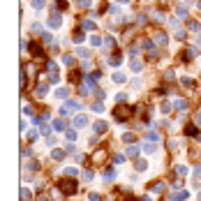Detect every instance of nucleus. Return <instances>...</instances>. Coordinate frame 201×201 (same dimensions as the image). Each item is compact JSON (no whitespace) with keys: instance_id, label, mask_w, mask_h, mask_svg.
<instances>
[{"instance_id":"nucleus-1","label":"nucleus","mask_w":201,"mask_h":201,"mask_svg":"<svg viewBox=\"0 0 201 201\" xmlns=\"http://www.w3.org/2000/svg\"><path fill=\"white\" fill-rule=\"evenodd\" d=\"M49 93H51V88H49V83H39V86L35 88V95H37L39 100H44V97H46Z\"/></svg>"},{"instance_id":"nucleus-2","label":"nucleus","mask_w":201,"mask_h":201,"mask_svg":"<svg viewBox=\"0 0 201 201\" xmlns=\"http://www.w3.org/2000/svg\"><path fill=\"white\" fill-rule=\"evenodd\" d=\"M60 187H63V192H67V194H74V192H76V183H74V180H63Z\"/></svg>"},{"instance_id":"nucleus-3","label":"nucleus","mask_w":201,"mask_h":201,"mask_svg":"<svg viewBox=\"0 0 201 201\" xmlns=\"http://www.w3.org/2000/svg\"><path fill=\"white\" fill-rule=\"evenodd\" d=\"M111 79H113V83H125V81H127V74L120 72V69H116V72L111 74Z\"/></svg>"},{"instance_id":"nucleus-4","label":"nucleus","mask_w":201,"mask_h":201,"mask_svg":"<svg viewBox=\"0 0 201 201\" xmlns=\"http://www.w3.org/2000/svg\"><path fill=\"white\" fill-rule=\"evenodd\" d=\"M56 97H58V100H67V97H69V88H67V86H60V88L56 90Z\"/></svg>"},{"instance_id":"nucleus-5","label":"nucleus","mask_w":201,"mask_h":201,"mask_svg":"<svg viewBox=\"0 0 201 201\" xmlns=\"http://www.w3.org/2000/svg\"><path fill=\"white\" fill-rule=\"evenodd\" d=\"M88 125V118L83 116V113H79L76 118H74V127H86Z\"/></svg>"},{"instance_id":"nucleus-6","label":"nucleus","mask_w":201,"mask_h":201,"mask_svg":"<svg viewBox=\"0 0 201 201\" xmlns=\"http://www.w3.org/2000/svg\"><path fill=\"white\" fill-rule=\"evenodd\" d=\"M93 127H95V132H97V134H104L106 130H109V123H104V120H97Z\"/></svg>"},{"instance_id":"nucleus-7","label":"nucleus","mask_w":201,"mask_h":201,"mask_svg":"<svg viewBox=\"0 0 201 201\" xmlns=\"http://www.w3.org/2000/svg\"><path fill=\"white\" fill-rule=\"evenodd\" d=\"M65 120H63V118H58V120H53V130H56V132H65Z\"/></svg>"},{"instance_id":"nucleus-8","label":"nucleus","mask_w":201,"mask_h":201,"mask_svg":"<svg viewBox=\"0 0 201 201\" xmlns=\"http://www.w3.org/2000/svg\"><path fill=\"white\" fill-rule=\"evenodd\" d=\"M60 26H63L60 16H51V19H49V28H60Z\"/></svg>"},{"instance_id":"nucleus-9","label":"nucleus","mask_w":201,"mask_h":201,"mask_svg":"<svg viewBox=\"0 0 201 201\" xmlns=\"http://www.w3.org/2000/svg\"><path fill=\"white\" fill-rule=\"evenodd\" d=\"M143 150H146V153H148V155H153V153H155V150H157V146H155V143H153V141H146V143H143Z\"/></svg>"},{"instance_id":"nucleus-10","label":"nucleus","mask_w":201,"mask_h":201,"mask_svg":"<svg viewBox=\"0 0 201 201\" xmlns=\"http://www.w3.org/2000/svg\"><path fill=\"white\" fill-rule=\"evenodd\" d=\"M173 109L185 111V109H187V102H185V100H173Z\"/></svg>"},{"instance_id":"nucleus-11","label":"nucleus","mask_w":201,"mask_h":201,"mask_svg":"<svg viewBox=\"0 0 201 201\" xmlns=\"http://www.w3.org/2000/svg\"><path fill=\"white\" fill-rule=\"evenodd\" d=\"M134 169H136V171H146V169H148V162H146V160H136V162H134Z\"/></svg>"},{"instance_id":"nucleus-12","label":"nucleus","mask_w":201,"mask_h":201,"mask_svg":"<svg viewBox=\"0 0 201 201\" xmlns=\"http://www.w3.org/2000/svg\"><path fill=\"white\" fill-rule=\"evenodd\" d=\"M183 56H185V60H192V58H197V56H199V51H197V49H187Z\"/></svg>"},{"instance_id":"nucleus-13","label":"nucleus","mask_w":201,"mask_h":201,"mask_svg":"<svg viewBox=\"0 0 201 201\" xmlns=\"http://www.w3.org/2000/svg\"><path fill=\"white\" fill-rule=\"evenodd\" d=\"M65 153H67V150H63V148H56V150L51 153V157H53V160H63V157H65Z\"/></svg>"},{"instance_id":"nucleus-14","label":"nucleus","mask_w":201,"mask_h":201,"mask_svg":"<svg viewBox=\"0 0 201 201\" xmlns=\"http://www.w3.org/2000/svg\"><path fill=\"white\" fill-rule=\"evenodd\" d=\"M102 178H104V180H113V178H116V169H113V167H111V169H106Z\"/></svg>"},{"instance_id":"nucleus-15","label":"nucleus","mask_w":201,"mask_h":201,"mask_svg":"<svg viewBox=\"0 0 201 201\" xmlns=\"http://www.w3.org/2000/svg\"><path fill=\"white\" fill-rule=\"evenodd\" d=\"M76 56H81V58H86V60H88V58H90V51H88V49H83V46H79V49H76Z\"/></svg>"},{"instance_id":"nucleus-16","label":"nucleus","mask_w":201,"mask_h":201,"mask_svg":"<svg viewBox=\"0 0 201 201\" xmlns=\"http://www.w3.org/2000/svg\"><path fill=\"white\" fill-rule=\"evenodd\" d=\"M162 190H164V183H153V185H150V192H157V194H160Z\"/></svg>"},{"instance_id":"nucleus-17","label":"nucleus","mask_w":201,"mask_h":201,"mask_svg":"<svg viewBox=\"0 0 201 201\" xmlns=\"http://www.w3.org/2000/svg\"><path fill=\"white\" fill-rule=\"evenodd\" d=\"M130 67H132V72H141V67H143V65H141V60H136V58H134L132 63H130Z\"/></svg>"},{"instance_id":"nucleus-18","label":"nucleus","mask_w":201,"mask_h":201,"mask_svg":"<svg viewBox=\"0 0 201 201\" xmlns=\"http://www.w3.org/2000/svg\"><path fill=\"white\" fill-rule=\"evenodd\" d=\"M90 109H93L95 113H102V111H104V104H102V102H93V106H90Z\"/></svg>"},{"instance_id":"nucleus-19","label":"nucleus","mask_w":201,"mask_h":201,"mask_svg":"<svg viewBox=\"0 0 201 201\" xmlns=\"http://www.w3.org/2000/svg\"><path fill=\"white\" fill-rule=\"evenodd\" d=\"M42 42H44V44H53V35H51V33H44V35H42Z\"/></svg>"},{"instance_id":"nucleus-20","label":"nucleus","mask_w":201,"mask_h":201,"mask_svg":"<svg viewBox=\"0 0 201 201\" xmlns=\"http://www.w3.org/2000/svg\"><path fill=\"white\" fill-rule=\"evenodd\" d=\"M21 199H23V201H30V190H28V187H21Z\"/></svg>"},{"instance_id":"nucleus-21","label":"nucleus","mask_w":201,"mask_h":201,"mask_svg":"<svg viewBox=\"0 0 201 201\" xmlns=\"http://www.w3.org/2000/svg\"><path fill=\"white\" fill-rule=\"evenodd\" d=\"M30 5H33L35 9H42V7H46V0H33Z\"/></svg>"},{"instance_id":"nucleus-22","label":"nucleus","mask_w":201,"mask_h":201,"mask_svg":"<svg viewBox=\"0 0 201 201\" xmlns=\"http://www.w3.org/2000/svg\"><path fill=\"white\" fill-rule=\"evenodd\" d=\"M90 44H93V46H102V37L100 35H93V37H90Z\"/></svg>"},{"instance_id":"nucleus-23","label":"nucleus","mask_w":201,"mask_h":201,"mask_svg":"<svg viewBox=\"0 0 201 201\" xmlns=\"http://www.w3.org/2000/svg\"><path fill=\"white\" fill-rule=\"evenodd\" d=\"M93 28H95L93 21H83V23H81V30H93Z\"/></svg>"},{"instance_id":"nucleus-24","label":"nucleus","mask_w":201,"mask_h":201,"mask_svg":"<svg viewBox=\"0 0 201 201\" xmlns=\"http://www.w3.org/2000/svg\"><path fill=\"white\" fill-rule=\"evenodd\" d=\"M109 63H111V65H120V63H123V56H118V53H116L113 58H109Z\"/></svg>"},{"instance_id":"nucleus-25","label":"nucleus","mask_w":201,"mask_h":201,"mask_svg":"<svg viewBox=\"0 0 201 201\" xmlns=\"http://www.w3.org/2000/svg\"><path fill=\"white\" fill-rule=\"evenodd\" d=\"M155 42H157V44H167V35H164V33L155 35Z\"/></svg>"},{"instance_id":"nucleus-26","label":"nucleus","mask_w":201,"mask_h":201,"mask_svg":"<svg viewBox=\"0 0 201 201\" xmlns=\"http://www.w3.org/2000/svg\"><path fill=\"white\" fill-rule=\"evenodd\" d=\"M116 102H118V104L127 102V93H118V95H116Z\"/></svg>"},{"instance_id":"nucleus-27","label":"nucleus","mask_w":201,"mask_h":201,"mask_svg":"<svg viewBox=\"0 0 201 201\" xmlns=\"http://www.w3.org/2000/svg\"><path fill=\"white\" fill-rule=\"evenodd\" d=\"M63 65L72 67V65H74V58H72V56H63Z\"/></svg>"},{"instance_id":"nucleus-28","label":"nucleus","mask_w":201,"mask_h":201,"mask_svg":"<svg viewBox=\"0 0 201 201\" xmlns=\"http://www.w3.org/2000/svg\"><path fill=\"white\" fill-rule=\"evenodd\" d=\"M190 30H192V33H199V30H201V26L197 23V21H190Z\"/></svg>"},{"instance_id":"nucleus-29","label":"nucleus","mask_w":201,"mask_h":201,"mask_svg":"<svg viewBox=\"0 0 201 201\" xmlns=\"http://www.w3.org/2000/svg\"><path fill=\"white\" fill-rule=\"evenodd\" d=\"M86 39V35H83V30H79V33H74V42H83Z\"/></svg>"},{"instance_id":"nucleus-30","label":"nucleus","mask_w":201,"mask_h":201,"mask_svg":"<svg viewBox=\"0 0 201 201\" xmlns=\"http://www.w3.org/2000/svg\"><path fill=\"white\" fill-rule=\"evenodd\" d=\"M30 51L35 56H42V46H37V44H30Z\"/></svg>"},{"instance_id":"nucleus-31","label":"nucleus","mask_w":201,"mask_h":201,"mask_svg":"<svg viewBox=\"0 0 201 201\" xmlns=\"http://www.w3.org/2000/svg\"><path fill=\"white\" fill-rule=\"evenodd\" d=\"M148 141H153V143L160 141V134H157V132H148Z\"/></svg>"},{"instance_id":"nucleus-32","label":"nucleus","mask_w":201,"mask_h":201,"mask_svg":"<svg viewBox=\"0 0 201 201\" xmlns=\"http://www.w3.org/2000/svg\"><path fill=\"white\" fill-rule=\"evenodd\" d=\"M136 153H139V146H130V148H127V155H130V157H134Z\"/></svg>"},{"instance_id":"nucleus-33","label":"nucleus","mask_w":201,"mask_h":201,"mask_svg":"<svg viewBox=\"0 0 201 201\" xmlns=\"http://www.w3.org/2000/svg\"><path fill=\"white\" fill-rule=\"evenodd\" d=\"M176 14H178L180 19H185V16H187V9H185V7H178V9H176Z\"/></svg>"},{"instance_id":"nucleus-34","label":"nucleus","mask_w":201,"mask_h":201,"mask_svg":"<svg viewBox=\"0 0 201 201\" xmlns=\"http://www.w3.org/2000/svg\"><path fill=\"white\" fill-rule=\"evenodd\" d=\"M113 162H116V164H123V162H125V155H123V153H120V155H113Z\"/></svg>"},{"instance_id":"nucleus-35","label":"nucleus","mask_w":201,"mask_h":201,"mask_svg":"<svg viewBox=\"0 0 201 201\" xmlns=\"http://www.w3.org/2000/svg\"><path fill=\"white\" fill-rule=\"evenodd\" d=\"M153 16H155V21H157V23H162V21H164V14H162V12H155Z\"/></svg>"},{"instance_id":"nucleus-36","label":"nucleus","mask_w":201,"mask_h":201,"mask_svg":"<svg viewBox=\"0 0 201 201\" xmlns=\"http://www.w3.org/2000/svg\"><path fill=\"white\" fill-rule=\"evenodd\" d=\"M49 81H51V83H58V74L51 72V74H49Z\"/></svg>"},{"instance_id":"nucleus-37","label":"nucleus","mask_w":201,"mask_h":201,"mask_svg":"<svg viewBox=\"0 0 201 201\" xmlns=\"http://www.w3.org/2000/svg\"><path fill=\"white\" fill-rule=\"evenodd\" d=\"M180 83H183V86H192V79H190V76H183Z\"/></svg>"},{"instance_id":"nucleus-38","label":"nucleus","mask_w":201,"mask_h":201,"mask_svg":"<svg viewBox=\"0 0 201 201\" xmlns=\"http://www.w3.org/2000/svg\"><path fill=\"white\" fill-rule=\"evenodd\" d=\"M67 139L74 141V139H76V132H74V130H67Z\"/></svg>"},{"instance_id":"nucleus-39","label":"nucleus","mask_w":201,"mask_h":201,"mask_svg":"<svg viewBox=\"0 0 201 201\" xmlns=\"http://www.w3.org/2000/svg\"><path fill=\"white\" fill-rule=\"evenodd\" d=\"M65 173H67V176H76V169H74V167H67Z\"/></svg>"},{"instance_id":"nucleus-40","label":"nucleus","mask_w":201,"mask_h":201,"mask_svg":"<svg viewBox=\"0 0 201 201\" xmlns=\"http://www.w3.org/2000/svg\"><path fill=\"white\" fill-rule=\"evenodd\" d=\"M23 116H33V106H23Z\"/></svg>"},{"instance_id":"nucleus-41","label":"nucleus","mask_w":201,"mask_h":201,"mask_svg":"<svg viewBox=\"0 0 201 201\" xmlns=\"http://www.w3.org/2000/svg\"><path fill=\"white\" fill-rule=\"evenodd\" d=\"M83 180H93V171H83Z\"/></svg>"},{"instance_id":"nucleus-42","label":"nucleus","mask_w":201,"mask_h":201,"mask_svg":"<svg viewBox=\"0 0 201 201\" xmlns=\"http://www.w3.org/2000/svg\"><path fill=\"white\" fill-rule=\"evenodd\" d=\"M132 88H141V79H132Z\"/></svg>"},{"instance_id":"nucleus-43","label":"nucleus","mask_w":201,"mask_h":201,"mask_svg":"<svg viewBox=\"0 0 201 201\" xmlns=\"http://www.w3.org/2000/svg\"><path fill=\"white\" fill-rule=\"evenodd\" d=\"M79 7H90V0H79Z\"/></svg>"},{"instance_id":"nucleus-44","label":"nucleus","mask_w":201,"mask_h":201,"mask_svg":"<svg viewBox=\"0 0 201 201\" xmlns=\"http://www.w3.org/2000/svg\"><path fill=\"white\" fill-rule=\"evenodd\" d=\"M187 134H190V136H192V134H197V127H194V125H190V127H187Z\"/></svg>"},{"instance_id":"nucleus-45","label":"nucleus","mask_w":201,"mask_h":201,"mask_svg":"<svg viewBox=\"0 0 201 201\" xmlns=\"http://www.w3.org/2000/svg\"><path fill=\"white\" fill-rule=\"evenodd\" d=\"M90 201H100V194H97V192H93V194H90Z\"/></svg>"},{"instance_id":"nucleus-46","label":"nucleus","mask_w":201,"mask_h":201,"mask_svg":"<svg viewBox=\"0 0 201 201\" xmlns=\"http://www.w3.org/2000/svg\"><path fill=\"white\" fill-rule=\"evenodd\" d=\"M194 123H197V125H201V113H197V116H194Z\"/></svg>"},{"instance_id":"nucleus-47","label":"nucleus","mask_w":201,"mask_h":201,"mask_svg":"<svg viewBox=\"0 0 201 201\" xmlns=\"http://www.w3.org/2000/svg\"><path fill=\"white\" fill-rule=\"evenodd\" d=\"M194 176H199V178H201V167H197V169H194Z\"/></svg>"},{"instance_id":"nucleus-48","label":"nucleus","mask_w":201,"mask_h":201,"mask_svg":"<svg viewBox=\"0 0 201 201\" xmlns=\"http://www.w3.org/2000/svg\"><path fill=\"white\" fill-rule=\"evenodd\" d=\"M118 2H120V5H127V2H130V0H118Z\"/></svg>"},{"instance_id":"nucleus-49","label":"nucleus","mask_w":201,"mask_h":201,"mask_svg":"<svg viewBox=\"0 0 201 201\" xmlns=\"http://www.w3.org/2000/svg\"><path fill=\"white\" fill-rule=\"evenodd\" d=\"M37 201H49V199H46V197H39V199H37Z\"/></svg>"},{"instance_id":"nucleus-50","label":"nucleus","mask_w":201,"mask_h":201,"mask_svg":"<svg viewBox=\"0 0 201 201\" xmlns=\"http://www.w3.org/2000/svg\"><path fill=\"white\" fill-rule=\"evenodd\" d=\"M197 141H199V143H201V134H197Z\"/></svg>"}]
</instances>
